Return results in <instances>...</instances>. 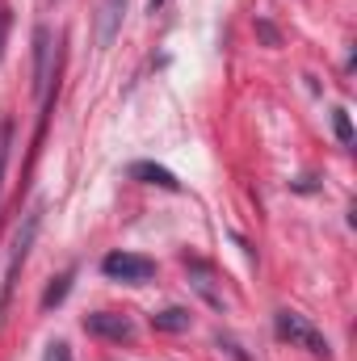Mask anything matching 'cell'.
<instances>
[{
	"label": "cell",
	"mask_w": 357,
	"mask_h": 361,
	"mask_svg": "<svg viewBox=\"0 0 357 361\" xmlns=\"http://www.w3.org/2000/svg\"><path fill=\"white\" fill-rule=\"evenodd\" d=\"M38 227H42V206L25 210L17 235H13V252H8V269H4V286H0V328H4V315H8V302H13V290H17V277L30 261V248L38 240Z\"/></svg>",
	"instance_id": "obj_1"
},
{
	"label": "cell",
	"mask_w": 357,
	"mask_h": 361,
	"mask_svg": "<svg viewBox=\"0 0 357 361\" xmlns=\"http://www.w3.org/2000/svg\"><path fill=\"white\" fill-rule=\"evenodd\" d=\"M273 332L282 336V341H290L294 349H307L311 357L328 361L332 357V345H328V336L307 319V315H298V311H277L273 315Z\"/></svg>",
	"instance_id": "obj_2"
},
{
	"label": "cell",
	"mask_w": 357,
	"mask_h": 361,
	"mask_svg": "<svg viewBox=\"0 0 357 361\" xmlns=\"http://www.w3.org/2000/svg\"><path fill=\"white\" fill-rule=\"evenodd\" d=\"M55 59H59V51H55V34H51V25H38V30H34V92H38L42 101L51 97Z\"/></svg>",
	"instance_id": "obj_3"
},
{
	"label": "cell",
	"mask_w": 357,
	"mask_h": 361,
	"mask_svg": "<svg viewBox=\"0 0 357 361\" xmlns=\"http://www.w3.org/2000/svg\"><path fill=\"white\" fill-rule=\"evenodd\" d=\"M101 273L114 277V281L143 286V281L156 277V261H147V257H139V252H109V257L101 261Z\"/></svg>",
	"instance_id": "obj_4"
},
{
	"label": "cell",
	"mask_w": 357,
	"mask_h": 361,
	"mask_svg": "<svg viewBox=\"0 0 357 361\" xmlns=\"http://www.w3.org/2000/svg\"><path fill=\"white\" fill-rule=\"evenodd\" d=\"M85 332H89V336H101V341L122 345V341L135 336V324H131L126 315H114V311H92V315H85Z\"/></svg>",
	"instance_id": "obj_5"
},
{
	"label": "cell",
	"mask_w": 357,
	"mask_h": 361,
	"mask_svg": "<svg viewBox=\"0 0 357 361\" xmlns=\"http://www.w3.org/2000/svg\"><path fill=\"white\" fill-rule=\"evenodd\" d=\"M126 173H131L135 180H143V185H160V189H173V193L181 189V180L173 177L169 169H160V164H152V160H135V164H131Z\"/></svg>",
	"instance_id": "obj_6"
},
{
	"label": "cell",
	"mask_w": 357,
	"mask_h": 361,
	"mask_svg": "<svg viewBox=\"0 0 357 361\" xmlns=\"http://www.w3.org/2000/svg\"><path fill=\"white\" fill-rule=\"evenodd\" d=\"M122 8H126V0H101V17H97V38H101V47H109L114 34L122 30Z\"/></svg>",
	"instance_id": "obj_7"
},
{
	"label": "cell",
	"mask_w": 357,
	"mask_h": 361,
	"mask_svg": "<svg viewBox=\"0 0 357 361\" xmlns=\"http://www.w3.org/2000/svg\"><path fill=\"white\" fill-rule=\"evenodd\" d=\"M72 277H76V269H63L59 277H51V286L42 290V311H51V307H59V302L68 298V290H72Z\"/></svg>",
	"instance_id": "obj_8"
},
{
	"label": "cell",
	"mask_w": 357,
	"mask_h": 361,
	"mask_svg": "<svg viewBox=\"0 0 357 361\" xmlns=\"http://www.w3.org/2000/svg\"><path fill=\"white\" fill-rule=\"evenodd\" d=\"M152 328H156V332H185V328H189V311H181V307H164V311L152 315Z\"/></svg>",
	"instance_id": "obj_9"
},
{
	"label": "cell",
	"mask_w": 357,
	"mask_h": 361,
	"mask_svg": "<svg viewBox=\"0 0 357 361\" xmlns=\"http://www.w3.org/2000/svg\"><path fill=\"white\" fill-rule=\"evenodd\" d=\"M332 130H337L341 147H353V122H349V114H345V109H332Z\"/></svg>",
	"instance_id": "obj_10"
},
{
	"label": "cell",
	"mask_w": 357,
	"mask_h": 361,
	"mask_svg": "<svg viewBox=\"0 0 357 361\" xmlns=\"http://www.w3.org/2000/svg\"><path fill=\"white\" fill-rule=\"evenodd\" d=\"M8 139H13V122H0V189H4V169H8Z\"/></svg>",
	"instance_id": "obj_11"
},
{
	"label": "cell",
	"mask_w": 357,
	"mask_h": 361,
	"mask_svg": "<svg viewBox=\"0 0 357 361\" xmlns=\"http://www.w3.org/2000/svg\"><path fill=\"white\" fill-rule=\"evenodd\" d=\"M42 361H76V357H72V345H68V341H51L47 353H42Z\"/></svg>",
	"instance_id": "obj_12"
},
{
	"label": "cell",
	"mask_w": 357,
	"mask_h": 361,
	"mask_svg": "<svg viewBox=\"0 0 357 361\" xmlns=\"http://www.w3.org/2000/svg\"><path fill=\"white\" fill-rule=\"evenodd\" d=\"M8 25H13V8L0 4V59H4V42H8Z\"/></svg>",
	"instance_id": "obj_13"
},
{
	"label": "cell",
	"mask_w": 357,
	"mask_h": 361,
	"mask_svg": "<svg viewBox=\"0 0 357 361\" xmlns=\"http://www.w3.org/2000/svg\"><path fill=\"white\" fill-rule=\"evenodd\" d=\"M257 34H261V38H265L269 47H277V42H282V38H277V30H273V25H269V21H257Z\"/></svg>",
	"instance_id": "obj_14"
},
{
	"label": "cell",
	"mask_w": 357,
	"mask_h": 361,
	"mask_svg": "<svg viewBox=\"0 0 357 361\" xmlns=\"http://www.w3.org/2000/svg\"><path fill=\"white\" fill-rule=\"evenodd\" d=\"M147 4H152V13H156V8H160V4H164V0H147Z\"/></svg>",
	"instance_id": "obj_15"
}]
</instances>
